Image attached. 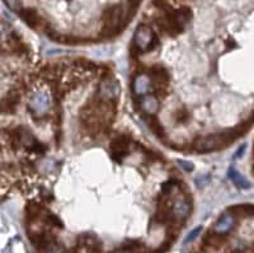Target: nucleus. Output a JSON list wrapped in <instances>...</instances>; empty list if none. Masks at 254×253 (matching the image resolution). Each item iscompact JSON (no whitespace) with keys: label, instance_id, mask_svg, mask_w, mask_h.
I'll return each instance as SVG.
<instances>
[{"label":"nucleus","instance_id":"nucleus-15","mask_svg":"<svg viewBox=\"0 0 254 253\" xmlns=\"http://www.w3.org/2000/svg\"><path fill=\"white\" fill-rule=\"evenodd\" d=\"M19 16L23 19V22L29 25L31 28H37L41 25L40 14L37 13V10L32 9V8H23L19 13Z\"/></svg>","mask_w":254,"mask_h":253},{"label":"nucleus","instance_id":"nucleus-5","mask_svg":"<svg viewBox=\"0 0 254 253\" xmlns=\"http://www.w3.org/2000/svg\"><path fill=\"white\" fill-rule=\"evenodd\" d=\"M224 147H228L225 140H224L223 134L207 135V136H201L195 141L193 149L197 153H210L214 150L221 149Z\"/></svg>","mask_w":254,"mask_h":253},{"label":"nucleus","instance_id":"nucleus-17","mask_svg":"<svg viewBox=\"0 0 254 253\" xmlns=\"http://www.w3.org/2000/svg\"><path fill=\"white\" fill-rule=\"evenodd\" d=\"M19 101H21V94H18V92H12L8 94V97L3 101L4 112H13L18 106Z\"/></svg>","mask_w":254,"mask_h":253},{"label":"nucleus","instance_id":"nucleus-13","mask_svg":"<svg viewBox=\"0 0 254 253\" xmlns=\"http://www.w3.org/2000/svg\"><path fill=\"white\" fill-rule=\"evenodd\" d=\"M169 14L172 16V18L174 19V22L179 25L180 28L184 29L187 25L189 23V21L192 19V10L188 6H180L176 10H168Z\"/></svg>","mask_w":254,"mask_h":253},{"label":"nucleus","instance_id":"nucleus-2","mask_svg":"<svg viewBox=\"0 0 254 253\" xmlns=\"http://www.w3.org/2000/svg\"><path fill=\"white\" fill-rule=\"evenodd\" d=\"M135 9L130 3L115 4L108 6L103 12V35L105 37H113L124 31L128 21L135 16Z\"/></svg>","mask_w":254,"mask_h":253},{"label":"nucleus","instance_id":"nucleus-3","mask_svg":"<svg viewBox=\"0 0 254 253\" xmlns=\"http://www.w3.org/2000/svg\"><path fill=\"white\" fill-rule=\"evenodd\" d=\"M159 45L158 36L150 28L149 25H140L133 33L132 46L139 51L140 53L152 51Z\"/></svg>","mask_w":254,"mask_h":253},{"label":"nucleus","instance_id":"nucleus-4","mask_svg":"<svg viewBox=\"0 0 254 253\" xmlns=\"http://www.w3.org/2000/svg\"><path fill=\"white\" fill-rule=\"evenodd\" d=\"M120 96H121V85L117 79L112 75L104 76L98 85L96 97L108 103L116 104V102L120 100Z\"/></svg>","mask_w":254,"mask_h":253},{"label":"nucleus","instance_id":"nucleus-6","mask_svg":"<svg viewBox=\"0 0 254 253\" xmlns=\"http://www.w3.org/2000/svg\"><path fill=\"white\" fill-rule=\"evenodd\" d=\"M50 97L45 92H34L28 101V109L33 117H42L50 109Z\"/></svg>","mask_w":254,"mask_h":253},{"label":"nucleus","instance_id":"nucleus-7","mask_svg":"<svg viewBox=\"0 0 254 253\" xmlns=\"http://www.w3.org/2000/svg\"><path fill=\"white\" fill-rule=\"evenodd\" d=\"M171 209L174 222H184L191 214V201L188 197L179 196L172 201Z\"/></svg>","mask_w":254,"mask_h":253},{"label":"nucleus","instance_id":"nucleus-14","mask_svg":"<svg viewBox=\"0 0 254 253\" xmlns=\"http://www.w3.org/2000/svg\"><path fill=\"white\" fill-rule=\"evenodd\" d=\"M234 223H235V218H234L232 214H224V215H221L220 218H219V220L215 223L212 230L219 233V234L225 235L227 233H229V231L231 230L232 227H234Z\"/></svg>","mask_w":254,"mask_h":253},{"label":"nucleus","instance_id":"nucleus-12","mask_svg":"<svg viewBox=\"0 0 254 253\" xmlns=\"http://www.w3.org/2000/svg\"><path fill=\"white\" fill-rule=\"evenodd\" d=\"M158 25L161 31L168 33L169 36H177L179 35L180 32H183V29L180 28L179 25L174 22V19L172 18V16L169 14L168 10H165L164 16L158 18Z\"/></svg>","mask_w":254,"mask_h":253},{"label":"nucleus","instance_id":"nucleus-20","mask_svg":"<svg viewBox=\"0 0 254 253\" xmlns=\"http://www.w3.org/2000/svg\"><path fill=\"white\" fill-rule=\"evenodd\" d=\"M152 119L149 121V126L152 128V131L154 132L155 135H158V136H163L164 134V130H163V126H161L160 122L158 121V119L155 117V116H150Z\"/></svg>","mask_w":254,"mask_h":253},{"label":"nucleus","instance_id":"nucleus-8","mask_svg":"<svg viewBox=\"0 0 254 253\" xmlns=\"http://www.w3.org/2000/svg\"><path fill=\"white\" fill-rule=\"evenodd\" d=\"M150 78L152 80V88L159 93H164L165 88L169 84V73L164 66L155 65L150 69Z\"/></svg>","mask_w":254,"mask_h":253},{"label":"nucleus","instance_id":"nucleus-9","mask_svg":"<svg viewBox=\"0 0 254 253\" xmlns=\"http://www.w3.org/2000/svg\"><path fill=\"white\" fill-rule=\"evenodd\" d=\"M152 89V80L150 78V75L140 73L136 74L132 79V91L133 93L139 96V97H144L146 94H149Z\"/></svg>","mask_w":254,"mask_h":253},{"label":"nucleus","instance_id":"nucleus-11","mask_svg":"<svg viewBox=\"0 0 254 253\" xmlns=\"http://www.w3.org/2000/svg\"><path fill=\"white\" fill-rule=\"evenodd\" d=\"M140 108L145 115L155 116L160 109V101L156 94H146L140 100Z\"/></svg>","mask_w":254,"mask_h":253},{"label":"nucleus","instance_id":"nucleus-19","mask_svg":"<svg viewBox=\"0 0 254 253\" xmlns=\"http://www.w3.org/2000/svg\"><path fill=\"white\" fill-rule=\"evenodd\" d=\"M42 253H68V251L65 250V247L62 246L61 243H59L57 241L51 242L49 246H47L45 250L41 251Z\"/></svg>","mask_w":254,"mask_h":253},{"label":"nucleus","instance_id":"nucleus-1","mask_svg":"<svg viewBox=\"0 0 254 253\" xmlns=\"http://www.w3.org/2000/svg\"><path fill=\"white\" fill-rule=\"evenodd\" d=\"M116 104L101 101L94 96L80 111V122L87 131L96 134L104 130L115 117Z\"/></svg>","mask_w":254,"mask_h":253},{"label":"nucleus","instance_id":"nucleus-21","mask_svg":"<svg viewBox=\"0 0 254 253\" xmlns=\"http://www.w3.org/2000/svg\"><path fill=\"white\" fill-rule=\"evenodd\" d=\"M202 231V225H200V227H197V228L192 229V230L189 231L188 235L186 237V239H184V242H183V244L184 246H187L188 243H191V242H193L196 239V238L199 237L200 234H201Z\"/></svg>","mask_w":254,"mask_h":253},{"label":"nucleus","instance_id":"nucleus-16","mask_svg":"<svg viewBox=\"0 0 254 253\" xmlns=\"http://www.w3.org/2000/svg\"><path fill=\"white\" fill-rule=\"evenodd\" d=\"M224 243H225V238H224V235L219 234V233H216V231L214 230L207 233V235H206L203 239L204 246H207V247L210 248H215V250L223 247Z\"/></svg>","mask_w":254,"mask_h":253},{"label":"nucleus","instance_id":"nucleus-23","mask_svg":"<svg viewBox=\"0 0 254 253\" xmlns=\"http://www.w3.org/2000/svg\"><path fill=\"white\" fill-rule=\"evenodd\" d=\"M178 163H179L180 167H182V168L184 169V171H187V172H192L193 168H195L192 163L186 162V160H179V162H178Z\"/></svg>","mask_w":254,"mask_h":253},{"label":"nucleus","instance_id":"nucleus-18","mask_svg":"<svg viewBox=\"0 0 254 253\" xmlns=\"http://www.w3.org/2000/svg\"><path fill=\"white\" fill-rule=\"evenodd\" d=\"M229 177L230 179L232 181V183L235 184L236 187L239 188H244V190H247V188L251 187V183H249V181L247 178H245L244 176H242L240 173L238 172V171H235V169H230L229 171Z\"/></svg>","mask_w":254,"mask_h":253},{"label":"nucleus","instance_id":"nucleus-10","mask_svg":"<svg viewBox=\"0 0 254 253\" xmlns=\"http://www.w3.org/2000/svg\"><path fill=\"white\" fill-rule=\"evenodd\" d=\"M131 139L126 135H118L117 138H115L111 141L109 145V150L113 158H120L122 159L124 156L127 155L128 150H130Z\"/></svg>","mask_w":254,"mask_h":253},{"label":"nucleus","instance_id":"nucleus-22","mask_svg":"<svg viewBox=\"0 0 254 253\" xmlns=\"http://www.w3.org/2000/svg\"><path fill=\"white\" fill-rule=\"evenodd\" d=\"M4 4H5L10 10H13V12L21 13V10L23 9L21 0H4Z\"/></svg>","mask_w":254,"mask_h":253}]
</instances>
